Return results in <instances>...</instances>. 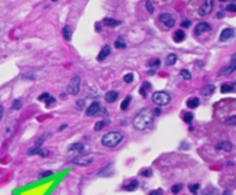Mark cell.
Segmentation results:
<instances>
[{"instance_id": "cell-9", "label": "cell", "mask_w": 236, "mask_h": 195, "mask_svg": "<svg viewBox=\"0 0 236 195\" xmlns=\"http://www.w3.org/2000/svg\"><path fill=\"white\" fill-rule=\"evenodd\" d=\"M47 150H41V146H37V144H35V146H32L28 148V155H35V154H39L40 157H47L49 154H47Z\"/></svg>"}, {"instance_id": "cell-45", "label": "cell", "mask_w": 236, "mask_h": 195, "mask_svg": "<svg viewBox=\"0 0 236 195\" xmlns=\"http://www.w3.org/2000/svg\"><path fill=\"white\" fill-rule=\"evenodd\" d=\"M50 95L49 94H41L40 96H39V100H41V102H46L47 100V98H49Z\"/></svg>"}, {"instance_id": "cell-32", "label": "cell", "mask_w": 236, "mask_h": 195, "mask_svg": "<svg viewBox=\"0 0 236 195\" xmlns=\"http://www.w3.org/2000/svg\"><path fill=\"white\" fill-rule=\"evenodd\" d=\"M225 124H226V125H229V126H235L236 125V116H232V117L226 118Z\"/></svg>"}, {"instance_id": "cell-6", "label": "cell", "mask_w": 236, "mask_h": 195, "mask_svg": "<svg viewBox=\"0 0 236 195\" xmlns=\"http://www.w3.org/2000/svg\"><path fill=\"white\" fill-rule=\"evenodd\" d=\"M94 162V157H91V155H78L75 159H73V164H78V165H80V166H87V165H90Z\"/></svg>"}, {"instance_id": "cell-40", "label": "cell", "mask_w": 236, "mask_h": 195, "mask_svg": "<svg viewBox=\"0 0 236 195\" xmlns=\"http://www.w3.org/2000/svg\"><path fill=\"white\" fill-rule=\"evenodd\" d=\"M141 176H144V177H151L152 169H144V171H141Z\"/></svg>"}, {"instance_id": "cell-35", "label": "cell", "mask_w": 236, "mask_h": 195, "mask_svg": "<svg viewBox=\"0 0 236 195\" xmlns=\"http://www.w3.org/2000/svg\"><path fill=\"white\" fill-rule=\"evenodd\" d=\"M210 194L217 195V190H215V188H213V187H207L206 190L203 191V194H202V195H210Z\"/></svg>"}, {"instance_id": "cell-33", "label": "cell", "mask_w": 236, "mask_h": 195, "mask_svg": "<svg viewBox=\"0 0 236 195\" xmlns=\"http://www.w3.org/2000/svg\"><path fill=\"white\" fill-rule=\"evenodd\" d=\"M181 191H182V185L181 184H175L171 187V193H173L174 195H177V194H180Z\"/></svg>"}, {"instance_id": "cell-26", "label": "cell", "mask_w": 236, "mask_h": 195, "mask_svg": "<svg viewBox=\"0 0 236 195\" xmlns=\"http://www.w3.org/2000/svg\"><path fill=\"white\" fill-rule=\"evenodd\" d=\"M115 47L116 48H126V43H124V39L122 36L117 37V40L115 41Z\"/></svg>"}, {"instance_id": "cell-51", "label": "cell", "mask_w": 236, "mask_h": 195, "mask_svg": "<svg viewBox=\"0 0 236 195\" xmlns=\"http://www.w3.org/2000/svg\"><path fill=\"white\" fill-rule=\"evenodd\" d=\"M222 195H232V193H231V191H229V190H225L224 193H222Z\"/></svg>"}, {"instance_id": "cell-42", "label": "cell", "mask_w": 236, "mask_h": 195, "mask_svg": "<svg viewBox=\"0 0 236 195\" xmlns=\"http://www.w3.org/2000/svg\"><path fill=\"white\" fill-rule=\"evenodd\" d=\"M181 26H182V28H189L191 26V21L189 20L182 21V22H181Z\"/></svg>"}, {"instance_id": "cell-28", "label": "cell", "mask_w": 236, "mask_h": 195, "mask_svg": "<svg viewBox=\"0 0 236 195\" xmlns=\"http://www.w3.org/2000/svg\"><path fill=\"white\" fill-rule=\"evenodd\" d=\"M160 59H149V62H148V66L149 68H152V69H155V68H159V66H160Z\"/></svg>"}, {"instance_id": "cell-48", "label": "cell", "mask_w": 236, "mask_h": 195, "mask_svg": "<svg viewBox=\"0 0 236 195\" xmlns=\"http://www.w3.org/2000/svg\"><path fill=\"white\" fill-rule=\"evenodd\" d=\"M98 114H102V116H106V114H108L106 109H102V107H101V109H100V111H98Z\"/></svg>"}, {"instance_id": "cell-20", "label": "cell", "mask_w": 236, "mask_h": 195, "mask_svg": "<svg viewBox=\"0 0 236 195\" xmlns=\"http://www.w3.org/2000/svg\"><path fill=\"white\" fill-rule=\"evenodd\" d=\"M235 85L236 82H234V84H222L221 85V92L222 94H226V92H232L235 89Z\"/></svg>"}, {"instance_id": "cell-38", "label": "cell", "mask_w": 236, "mask_h": 195, "mask_svg": "<svg viewBox=\"0 0 236 195\" xmlns=\"http://www.w3.org/2000/svg\"><path fill=\"white\" fill-rule=\"evenodd\" d=\"M189 191H191V193H192V194H197V193H199V184H191L189 185Z\"/></svg>"}, {"instance_id": "cell-3", "label": "cell", "mask_w": 236, "mask_h": 195, "mask_svg": "<svg viewBox=\"0 0 236 195\" xmlns=\"http://www.w3.org/2000/svg\"><path fill=\"white\" fill-rule=\"evenodd\" d=\"M170 100H171L170 95L164 91H156L152 94V102L155 104H158V106H166V104L170 103Z\"/></svg>"}, {"instance_id": "cell-14", "label": "cell", "mask_w": 236, "mask_h": 195, "mask_svg": "<svg viewBox=\"0 0 236 195\" xmlns=\"http://www.w3.org/2000/svg\"><path fill=\"white\" fill-rule=\"evenodd\" d=\"M217 150H219V151H225V153H229L234 150V146H232V143L229 142H219L218 144L215 146Z\"/></svg>"}, {"instance_id": "cell-46", "label": "cell", "mask_w": 236, "mask_h": 195, "mask_svg": "<svg viewBox=\"0 0 236 195\" xmlns=\"http://www.w3.org/2000/svg\"><path fill=\"white\" fill-rule=\"evenodd\" d=\"M148 195H163V191H160V190H155V191H152V193H149Z\"/></svg>"}, {"instance_id": "cell-1", "label": "cell", "mask_w": 236, "mask_h": 195, "mask_svg": "<svg viewBox=\"0 0 236 195\" xmlns=\"http://www.w3.org/2000/svg\"><path fill=\"white\" fill-rule=\"evenodd\" d=\"M153 120H155L153 111L149 110V109H144V110H141L135 117H134L133 125L138 131H146L148 128L152 126Z\"/></svg>"}, {"instance_id": "cell-10", "label": "cell", "mask_w": 236, "mask_h": 195, "mask_svg": "<svg viewBox=\"0 0 236 195\" xmlns=\"http://www.w3.org/2000/svg\"><path fill=\"white\" fill-rule=\"evenodd\" d=\"M210 30H211V28H210V25L207 24V22H200L195 28V34L196 36H200V34H203V33H209Z\"/></svg>"}, {"instance_id": "cell-52", "label": "cell", "mask_w": 236, "mask_h": 195, "mask_svg": "<svg viewBox=\"0 0 236 195\" xmlns=\"http://www.w3.org/2000/svg\"><path fill=\"white\" fill-rule=\"evenodd\" d=\"M224 17V12H218V14H217V18H222Z\"/></svg>"}, {"instance_id": "cell-24", "label": "cell", "mask_w": 236, "mask_h": 195, "mask_svg": "<svg viewBox=\"0 0 236 195\" xmlns=\"http://www.w3.org/2000/svg\"><path fill=\"white\" fill-rule=\"evenodd\" d=\"M175 62H177V55H175V54H170V55L166 58V65L167 66H173Z\"/></svg>"}, {"instance_id": "cell-56", "label": "cell", "mask_w": 236, "mask_h": 195, "mask_svg": "<svg viewBox=\"0 0 236 195\" xmlns=\"http://www.w3.org/2000/svg\"><path fill=\"white\" fill-rule=\"evenodd\" d=\"M164 2H166V0H164Z\"/></svg>"}, {"instance_id": "cell-41", "label": "cell", "mask_w": 236, "mask_h": 195, "mask_svg": "<svg viewBox=\"0 0 236 195\" xmlns=\"http://www.w3.org/2000/svg\"><path fill=\"white\" fill-rule=\"evenodd\" d=\"M226 11L235 12L236 11V4H228V6H226Z\"/></svg>"}, {"instance_id": "cell-50", "label": "cell", "mask_w": 236, "mask_h": 195, "mask_svg": "<svg viewBox=\"0 0 236 195\" xmlns=\"http://www.w3.org/2000/svg\"><path fill=\"white\" fill-rule=\"evenodd\" d=\"M162 113V110H160V107H158V109H155V111H153V114L155 116H159V114Z\"/></svg>"}, {"instance_id": "cell-43", "label": "cell", "mask_w": 236, "mask_h": 195, "mask_svg": "<svg viewBox=\"0 0 236 195\" xmlns=\"http://www.w3.org/2000/svg\"><path fill=\"white\" fill-rule=\"evenodd\" d=\"M76 106H78L79 109L84 107V99H79V102H76Z\"/></svg>"}, {"instance_id": "cell-25", "label": "cell", "mask_w": 236, "mask_h": 195, "mask_svg": "<svg viewBox=\"0 0 236 195\" xmlns=\"http://www.w3.org/2000/svg\"><path fill=\"white\" fill-rule=\"evenodd\" d=\"M62 34H64V37H65V40H71L72 39V30H71V28L69 26H65L62 29Z\"/></svg>"}, {"instance_id": "cell-37", "label": "cell", "mask_w": 236, "mask_h": 195, "mask_svg": "<svg viewBox=\"0 0 236 195\" xmlns=\"http://www.w3.org/2000/svg\"><path fill=\"white\" fill-rule=\"evenodd\" d=\"M124 82H127V84H130V82H133V80H134V74L133 73H127L126 76H124Z\"/></svg>"}, {"instance_id": "cell-47", "label": "cell", "mask_w": 236, "mask_h": 195, "mask_svg": "<svg viewBox=\"0 0 236 195\" xmlns=\"http://www.w3.org/2000/svg\"><path fill=\"white\" fill-rule=\"evenodd\" d=\"M51 175H53L51 171H47V172H43V173H41V176H43V177H49V176H51Z\"/></svg>"}, {"instance_id": "cell-36", "label": "cell", "mask_w": 236, "mask_h": 195, "mask_svg": "<svg viewBox=\"0 0 236 195\" xmlns=\"http://www.w3.org/2000/svg\"><path fill=\"white\" fill-rule=\"evenodd\" d=\"M192 120H193L192 113H185V114H184V121H185L186 124H191V122H192Z\"/></svg>"}, {"instance_id": "cell-15", "label": "cell", "mask_w": 236, "mask_h": 195, "mask_svg": "<svg viewBox=\"0 0 236 195\" xmlns=\"http://www.w3.org/2000/svg\"><path fill=\"white\" fill-rule=\"evenodd\" d=\"M214 91H215V87L213 84H207L205 85L202 89H200V94L203 95V96H211L213 94H214Z\"/></svg>"}, {"instance_id": "cell-31", "label": "cell", "mask_w": 236, "mask_h": 195, "mask_svg": "<svg viewBox=\"0 0 236 195\" xmlns=\"http://www.w3.org/2000/svg\"><path fill=\"white\" fill-rule=\"evenodd\" d=\"M180 76H181V77H182L184 80H191V78H192V74H191L188 70H185V69L180 72Z\"/></svg>"}, {"instance_id": "cell-21", "label": "cell", "mask_w": 236, "mask_h": 195, "mask_svg": "<svg viewBox=\"0 0 236 195\" xmlns=\"http://www.w3.org/2000/svg\"><path fill=\"white\" fill-rule=\"evenodd\" d=\"M151 82H148V81H145V82H142V85H141V89H139V94L142 95V96H146V92H148V89H151Z\"/></svg>"}, {"instance_id": "cell-23", "label": "cell", "mask_w": 236, "mask_h": 195, "mask_svg": "<svg viewBox=\"0 0 236 195\" xmlns=\"http://www.w3.org/2000/svg\"><path fill=\"white\" fill-rule=\"evenodd\" d=\"M137 187H138V181H137V180H131L129 184L124 185V190H126V191H134Z\"/></svg>"}, {"instance_id": "cell-12", "label": "cell", "mask_w": 236, "mask_h": 195, "mask_svg": "<svg viewBox=\"0 0 236 195\" xmlns=\"http://www.w3.org/2000/svg\"><path fill=\"white\" fill-rule=\"evenodd\" d=\"M100 109H101V106H100V103H98V102H92L90 106L86 109V114H87L88 117L97 116L98 111H100Z\"/></svg>"}, {"instance_id": "cell-55", "label": "cell", "mask_w": 236, "mask_h": 195, "mask_svg": "<svg viewBox=\"0 0 236 195\" xmlns=\"http://www.w3.org/2000/svg\"><path fill=\"white\" fill-rule=\"evenodd\" d=\"M232 2H235V0H232Z\"/></svg>"}, {"instance_id": "cell-30", "label": "cell", "mask_w": 236, "mask_h": 195, "mask_svg": "<svg viewBox=\"0 0 236 195\" xmlns=\"http://www.w3.org/2000/svg\"><path fill=\"white\" fill-rule=\"evenodd\" d=\"M130 102H131V96H126L124 98V100L122 102V104H120V109H122V110H127Z\"/></svg>"}, {"instance_id": "cell-2", "label": "cell", "mask_w": 236, "mask_h": 195, "mask_svg": "<svg viewBox=\"0 0 236 195\" xmlns=\"http://www.w3.org/2000/svg\"><path fill=\"white\" fill-rule=\"evenodd\" d=\"M123 135L120 132H108L105 133V135L102 136V144L105 147H109V148H113V147L119 146L120 143L123 142Z\"/></svg>"}, {"instance_id": "cell-29", "label": "cell", "mask_w": 236, "mask_h": 195, "mask_svg": "<svg viewBox=\"0 0 236 195\" xmlns=\"http://www.w3.org/2000/svg\"><path fill=\"white\" fill-rule=\"evenodd\" d=\"M21 107H22V100H21V99H15V100L11 103V109H12V110H20Z\"/></svg>"}, {"instance_id": "cell-34", "label": "cell", "mask_w": 236, "mask_h": 195, "mask_svg": "<svg viewBox=\"0 0 236 195\" xmlns=\"http://www.w3.org/2000/svg\"><path fill=\"white\" fill-rule=\"evenodd\" d=\"M106 124H108L106 121H98V122L94 125V129H95V131H101L105 125H106Z\"/></svg>"}, {"instance_id": "cell-27", "label": "cell", "mask_w": 236, "mask_h": 195, "mask_svg": "<svg viewBox=\"0 0 236 195\" xmlns=\"http://www.w3.org/2000/svg\"><path fill=\"white\" fill-rule=\"evenodd\" d=\"M111 175H112V166L111 165H108L106 168L100 171V176H111Z\"/></svg>"}, {"instance_id": "cell-49", "label": "cell", "mask_w": 236, "mask_h": 195, "mask_svg": "<svg viewBox=\"0 0 236 195\" xmlns=\"http://www.w3.org/2000/svg\"><path fill=\"white\" fill-rule=\"evenodd\" d=\"M3 114H4V107L0 104V121H2V118H3Z\"/></svg>"}, {"instance_id": "cell-54", "label": "cell", "mask_w": 236, "mask_h": 195, "mask_svg": "<svg viewBox=\"0 0 236 195\" xmlns=\"http://www.w3.org/2000/svg\"><path fill=\"white\" fill-rule=\"evenodd\" d=\"M51 2H57V0H51Z\"/></svg>"}, {"instance_id": "cell-18", "label": "cell", "mask_w": 236, "mask_h": 195, "mask_svg": "<svg viewBox=\"0 0 236 195\" xmlns=\"http://www.w3.org/2000/svg\"><path fill=\"white\" fill-rule=\"evenodd\" d=\"M102 24L105 25V26H111V28H116L119 26L122 22L117 21V20H113V18H105V20L102 21Z\"/></svg>"}, {"instance_id": "cell-5", "label": "cell", "mask_w": 236, "mask_h": 195, "mask_svg": "<svg viewBox=\"0 0 236 195\" xmlns=\"http://www.w3.org/2000/svg\"><path fill=\"white\" fill-rule=\"evenodd\" d=\"M235 70H236V54L232 55L231 63H229L228 66H225V68H222L218 72V77H225V76H229V74H232Z\"/></svg>"}, {"instance_id": "cell-8", "label": "cell", "mask_w": 236, "mask_h": 195, "mask_svg": "<svg viewBox=\"0 0 236 195\" xmlns=\"http://www.w3.org/2000/svg\"><path fill=\"white\" fill-rule=\"evenodd\" d=\"M211 11H213V0H205L202 7L199 8V15L200 17H207Z\"/></svg>"}, {"instance_id": "cell-53", "label": "cell", "mask_w": 236, "mask_h": 195, "mask_svg": "<svg viewBox=\"0 0 236 195\" xmlns=\"http://www.w3.org/2000/svg\"><path fill=\"white\" fill-rule=\"evenodd\" d=\"M65 128H66V125H61V126H59V131H62V129H65Z\"/></svg>"}, {"instance_id": "cell-11", "label": "cell", "mask_w": 236, "mask_h": 195, "mask_svg": "<svg viewBox=\"0 0 236 195\" xmlns=\"http://www.w3.org/2000/svg\"><path fill=\"white\" fill-rule=\"evenodd\" d=\"M84 144L83 143H73L68 147V153L69 154H82L83 151H84Z\"/></svg>"}, {"instance_id": "cell-39", "label": "cell", "mask_w": 236, "mask_h": 195, "mask_svg": "<svg viewBox=\"0 0 236 195\" xmlns=\"http://www.w3.org/2000/svg\"><path fill=\"white\" fill-rule=\"evenodd\" d=\"M145 7H146V10H148V12H149V14H152V12L155 11L153 6H152V3L149 2V0H146V2H145Z\"/></svg>"}, {"instance_id": "cell-22", "label": "cell", "mask_w": 236, "mask_h": 195, "mask_svg": "<svg viewBox=\"0 0 236 195\" xmlns=\"http://www.w3.org/2000/svg\"><path fill=\"white\" fill-rule=\"evenodd\" d=\"M186 106L189 107V109H196L197 106H199V99H197V98H191V99H188Z\"/></svg>"}, {"instance_id": "cell-13", "label": "cell", "mask_w": 236, "mask_h": 195, "mask_svg": "<svg viewBox=\"0 0 236 195\" xmlns=\"http://www.w3.org/2000/svg\"><path fill=\"white\" fill-rule=\"evenodd\" d=\"M232 37H235V30L231 29V28H226V29H224L222 33L219 34V40L221 41H228V40H231Z\"/></svg>"}, {"instance_id": "cell-17", "label": "cell", "mask_w": 236, "mask_h": 195, "mask_svg": "<svg viewBox=\"0 0 236 195\" xmlns=\"http://www.w3.org/2000/svg\"><path fill=\"white\" fill-rule=\"evenodd\" d=\"M108 55H111V47H109V46H104L102 50L100 51V55L97 56V59H98V60H104Z\"/></svg>"}, {"instance_id": "cell-44", "label": "cell", "mask_w": 236, "mask_h": 195, "mask_svg": "<svg viewBox=\"0 0 236 195\" xmlns=\"http://www.w3.org/2000/svg\"><path fill=\"white\" fill-rule=\"evenodd\" d=\"M54 102H55V98L49 96V98H47V100H46V104H47V106H50V104L54 103Z\"/></svg>"}, {"instance_id": "cell-16", "label": "cell", "mask_w": 236, "mask_h": 195, "mask_svg": "<svg viewBox=\"0 0 236 195\" xmlns=\"http://www.w3.org/2000/svg\"><path fill=\"white\" fill-rule=\"evenodd\" d=\"M117 98H119V94H117L116 91H108L106 94H105V100H106L108 103H113Z\"/></svg>"}, {"instance_id": "cell-4", "label": "cell", "mask_w": 236, "mask_h": 195, "mask_svg": "<svg viewBox=\"0 0 236 195\" xmlns=\"http://www.w3.org/2000/svg\"><path fill=\"white\" fill-rule=\"evenodd\" d=\"M80 84H82L80 77H79V76H73L71 78V81H69V85H68V94L76 96V95L80 92Z\"/></svg>"}, {"instance_id": "cell-19", "label": "cell", "mask_w": 236, "mask_h": 195, "mask_svg": "<svg viewBox=\"0 0 236 195\" xmlns=\"http://www.w3.org/2000/svg\"><path fill=\"white\" fill-rule=\"evenodd\" d=\"M185 40V33L184 30H177L174 33V41L175 43H181V41Z\"/></svg>"}, {"instance_id": "cell-7", "label": "cell", "mask_w": 236, "mask_h": 195, "mask_svg": "<svg viewBox=\"0 0 236 195\" xmlns=\"http://www.w3.org/2000/svg\"><path fill=\"white\" fill-rule=\"evenodd\" d=\"M159 22H162L166 28H173L175 25L174 18L171 17L170 14H167V12H163V14L159 15Z\"/></svg>"}]
</instances>
